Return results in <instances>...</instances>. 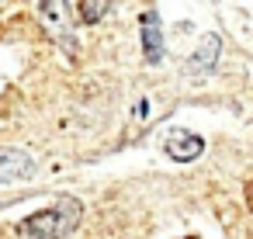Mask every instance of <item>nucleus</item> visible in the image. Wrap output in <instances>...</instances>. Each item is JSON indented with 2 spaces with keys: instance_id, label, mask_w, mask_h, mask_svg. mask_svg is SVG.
Listing matches in <instances>:
<instances>
[{
  "instance_id": "nucleus-1",
  "label": "nucleus",
  "mask_w": 253,
  "mask_h": 239,
  "mask_svg": "<svg viewBox=\"0 0 253 239\" xmlns=\"http://www.w3.org/2000/svg\"><path fill=\"white\" fill-rule=\"evenodd\" d=\"M80 211H84V208H80L77 198H63V201H56L52 208L28 215V218L18 225V232H21L25 239H66V236L80 225Z\"/></svg>"
},
{
  "instance_id": "nucleus-2",
  "label": "nucleus",
  "mask_w": 253,
  "mask_h": 239,
  "mask_svg": "<svg viewBox=\"0 0 253 239\" xmlns=\"http://www.w3.org/2000/svg\"><path fill=\"white\" fill-rule=\"evenodd\" d=\"M167 156L170 159H177V163H191V159H198L201 153H205V139L201 135H194V132H173L170 139H167Z\"/></svg>"
},
{
  "instance_id": "nucleus-3",
  "label": "nucleus",
  "mask_w": 253,
  "mask_h": 239,
  "mask_svg": "<svg viewBox=\"0 0 253 239\" xmlns=\"http://www.w3.org/2000/svg\"><path fill=\"white\" fill-rule=\"evenodd\" d=\"M32 170H35V159L28 153H21V149H0V184L32 177Z\"/></svg>"
},
{
  "instance_id": "nucleus-4",
  "label": "nucleus",
  "mask_w": 253,
  "mask_h": 239,
  "mask_svg": "<svg viewBox=\"0 0 253 239\" xmlns=\"http://www.w3.org/2000/svg\"><path fill=\"white\" fill-rule=\"evenodd\" d=\"M142 56H146L149 63H160V56H163L160 14H156V11H146V14H142Z\"/></svg>"
},
{
  "instance_id": "nucleus-5",
  "label": "nucleus",
  "mask_w": 253,
  "mask_h": 239,
  "mask_svg": "<svg viewBox=\"0 0 253 239\" xmlns=\"http://www.w3.org/2000/svg\"><path fill=\"white\" fill-rule=\"evenodd\" d=\"M215 56H218V35H205L187 63V73H208L215 66Z\"/></svg>"
},
{
  "instance_id": "nucleus-6",
  "label": "nucleus",
  "mask_w": 253,
  "mask_h": 239,
  "mask_svg": "<svg viewBox=\"0 0 253 239\" xmlns=\"http://www.w3.org/2000/svg\"><path fill=\"white\" fill-rule=\"evenodd\" d=\"M77 11L84 14V21H87V25H94V21H101V14H108V11H111V4H77Z\"/></svg>"
},
{
  "instance_id": "nucleus-7",
  "label": "nucleus",
  "mask_w": 253,
  "mask_h": 239,
  "mask_svg": "<svg viewBox=\"0 0 253 239\" xmlns=\"http://www.w3.org/2000/svg\"><path fill=\"white\" fill-rule=\"evenodd\" d=\"M246 204H250V208H253V180H250V184H246Z\"/></svg>"
},
{
  "instance_id": "nucleus-8",
  "label": "nucleus",
  "mask_w": 253,
  "mask_h": 239,
  "mask_svg": "<svg viewBox=\"0 0 253 239\" xmlns=\"http://www.w3.org/2000/svg\"><path fill=\"white\" fill-rule=\"evenodd\" d=\"M187 239H198V236H187Z\"/></svg>"
}]
</instances>
